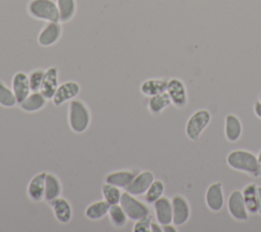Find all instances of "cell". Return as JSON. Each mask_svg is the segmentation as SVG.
I'll list each match as a JSON object with an SVG mask.
<instances>
[{
    "label": "cell",
    "instance_id": "1",
    "mask_svg": "<svg viewBox=\"0 0 261 232\" xmlns=\"http://www.w3.org/2000/svg\"><path fill=\"white\" fill-rule=\"evenodd\" d=\"M227 166L238 172L256 177L258 164L257 155L246 149L231 150L226 156Z\"/></svg>",
    "mask_w": 261,
    "mask_h": 232
},
{
    "label": "cell",
    "instance_id": "2",
    "mask_svg": "<svg viewBox=\"0 0 261 232\" xmlns=\"http://www.w3.org/2000/svg\"><path fill=\"white\" fill-rule=\"evenodd\" d=\"M91 113L86 103L80 99H72L68 103V125L77 134L84 133L90 126Z\"/></svg>",
    "mask_w": 261,
    "mask_h": 232
},
{
    "label": "cell",
    "instance_id": "3",
    "mask_svg": "<svg viewBox=\"0 0 261 232\" xmlns=\"http://www.w3.org/2000/svg\"><path fill=\"white\" fill-rule=\"evenodd\" d=\"M29 14L45 21H59V12L56 2L53 0H31L28 4Z\"/></svg>",
    "mask_w": 261,
    "mask_h": 232
},
{
    "label": "cell",
    "instance_id": "4",
    "mask_svg": "<svg viewBox=\"0 0 261 232\" xmlns=\"http://www.w3.org/2000/svg\"><path fill=\"white\" fill-rule=\"evenodd\" d=\"M211 112L201 108L194 111L186 124V135L192 141H197L211 121Z\"/></svg>",
    "mask_w": 261,
    "mask_h": 232
},
{
    "label": "cell",
    "instance_id": "5",
    "mask_svg": "<svg viewBox=\"0 0 261 232\" xmlns=\"http://www.w3.org/2000/svg\"><path fill=\"white\" fill-rule=\"evenodd\" d=\"M119 204L129 220L137 221L145 216L150 215V208L147 206V204L126 191L122 192Z\"/></svg>",
    "mask_w": 261,
    "mask_h": 232
},
{
    "label": "cell",
    "instance_id": "6",
    "mask_svg": "<svg viewBox=\"0 0 261 232\" xmlns=\"http://www.w3.org/2000/svg\"><path fill=\"white\" fill-rule=\"evenodd\" d=\"M227 212L230 217L237 221H247L249 213L247 211L243 192L241 190H233L227 198Z\"/></svg>",
    "mask_w": 261,
    "mask_h": 232
},
{
    "label": "cell",
    "instance_id": "7",
    "mask_svg": "<svg viewBox=\"0 0 261 232\" xmlns=\"http://www.w3.org/2000/svg\"><path fill=\"white\" fill-rule=\"evenodd\" d=\"M172 224L176 227L185 225L191 216V207L188 199L181 194H175L171 199Z\"/></svg>",
    "mask_w": 261,
    "mask_h": 232
},
{
    "label": "cell",
    "instance_id": "8",
    "mask_svg": "<svg viewBox=\"0 0 261 232\" xmlns=\"http://www.w3.org/2000/svg\"><path fill=\"white\" fill-rule=\"evenodd\" d=\"M167 94L170 97L171 104L177 108H182L188 103V91L185 83L178 78H172L167 81Z\"/></svg>",
    "mask_w": 261,
    "mask_h": 232
},
{
    "label": "cell",
    "instance_id": "9",
    "mask_svg": "<svg viewBox=\"0 0 261 232\" xmlns=\"http://www.w3.org/2000/svg\"><path fill=\"white\" fill-rule=\"evenodd\" d=\"M81 87L79 83L75 81H66L58 86L51 100L55 106H60L61 104L74 99L79 95Z\"/></svg>",
    "mask_w": 261,
    "mask_h": 232
},
{
    "label": "cell",
    "instance_id": "10",
    "mask_svg": "<svg viewBox=\"0 0 261 232\" xmlns=\"http://www.w3.org/2000/svg\"><path fill=\"white\" fill-rule=\"evenodd\" d=\"M154 174L151 171H143L137 174L130 183L124 188L126 192L139 196L146 193L151 183L154 181Z\"/></svg>",
    "mask_w": 261,
    "mask_h": 232
},
{
    "label": "cell",
    "instance_id": "11",
    "mask_svg": "<svg viewBox=\"0 0 261 232\" xmlns=\"http://www.w3.org/2000/svg\"><path fill=\"white\" fill-rule=\"evenodd\" d=\"M205 202L212 212H219L224 205V194L221 182L210 184L205 192Z\"/></svg>",
    "mask_w": 261,
    "mask_h": 232
},
{
    "label": "cell",
    "instance_id": "12",
    "mask_svg": "<svg viewBox=\"0 0 261 232\" xmlns=\"http://www.w3.org/2000/svg\"><path fill=\"white\" fill-rule=\"evenodd\" d=\"M61 33L60 21H48L38 35V43L43 47H49L60 39Z\"/></svg>",
    "mask_w": 261,
    "mask_h": 232
},
{
    "label": "cell",
    "instance_id": "13",
    "mask_svg": "<svg viewBox=\"0 0 261 232\" xmlns=\"http://www.w3.org/2000/svg\"><path fill=\"white\" fill-rule=\"evenodd\" d=\"M11 89L15 95L17 104L22 102L32 92L29 83V75L23 72L15 73L12 77Z\"/></svg>",
    "mask_w": 261,
    "mask_h": 232
},
{
    "label": "cell",
    "instance_id": "14",
    "mask_svg": "<svg viewBox=\"0 0 261 232\" xmlns=\"http://www.w3.org/2000/svg\"><path fill=\"white\" fill-rule=\"evenodd\" d=\"M46 175V172H40L36 174L28 184V195L35 202L44 200Z\"/></svg>",
    "mask_w": 261,
    "mask_h": 232
},
{
    "label": "cell",
    "instance_id": "15",
    "mask_svg": "<svg viewBox=\"0 0 261 232\" xmlns=\"http://www.w3.org/2000/svg\"><path fill=\"white\" fill-rule=\"evenodd\" d=\"M156 220L159 224L166 225L172 223V204L166 196H161L153 203Z\"/></svg>",
    "mask_w": 261,
    "mask_h": 232
},
{
    "label": "cell",
    "instance_id": "16",
    "mask_svg": "<svg viewBox=\"0 0 261 232\" xmlns=\"http://www.w3.org/2000/svg\"><path fill=\"white\" fill-rule=\"evenodd\" d=\"M58 86V69L55 66H51L45 71L40 92L50 100L53 98Z\"/></svg>",
    "mask_w": 261,
    "mask_h": 232
},
{
    "label": "cell",
    "instance_id": "17",
    "mask_svg": "<svg viewBox=\"0 0 261 232\" xmlns=\"http://www.w3.org/2000/svg\"><path fill=\"white\" fill-rule=\"evenodd\" d=\"M56 220L62 224H66L71 220L72 208L69 201L63 197H57L49 202Z\"/></svg>",
    "mask_w": 261,
    "mask_h": 232
},
{
    "label": "cell",
    "instance_id": "18",
    "mask_svg": "<svg viewBox=\"0 0 261 232\" xmlns=\"http://www.w3.org/2000/svg\"><path fill=\"white\" fill-rule=\"evenodd\" d=\"M243 133L241 120L233 113H228L224 120V135L227 141L237 142Z\"/></svg>",
    "mask_w": 261,
    "mask_h": 232
},
{
    "label": "cell",
    "instance_id": "19",
    "mask_svg": "<svg viewBox=\"0 0 261 232\" xmlns=\"http://www.w3.org/2000/svg\"><path fill=\"white\" fill-rule=\"evenodd\" d=\"M47 98L40 92H31L29 96L18 105L25 112H36L43 109L47 104Z\"/></svg>",
    "mask_w": 261,
    "mask_h": 232
},
{
    "label": "cell",
    "instance_id": "20",
    "mask_svg": "<svg viewBox=\"0 0 261 232\" xmlns=\"http://www.w3.org/2000/svg\"><path fill=\"white\" fill-rule=\"evenodd\" d=\"M167 81L164 79H148L140 86V91L143 95L152 97L157 94L166 92Z\"/></svg>",
    "mask_w": 261,
    "mask_h": 232
},
{
    "label": "cell",
    "instance_id": "21",
    "mask_svg": "<svg viewBox=\"0 0 261 232\" xmlns=\"http://www.w3.org/2000/svg\"><path fill=\"white\" fill-rule=\"evenodd\" d=\"M62 191L61 182L57 176L51 173H47L45 180V197L44 200L50 202L51 200L60 196Z\"/></svg>",
    "mask_w": 261,
    "mask_h": 232
},
{
    "label": "cell",
    "instance_id": "22",
    "mask_svg": "<svg viewBox=\"0 0 261 232\" xmlns=\"http://www.w3.org/2000/svg\"><path fill=\"white\" fill-rule=\"evenodd\" d=\"M137 174L133 171H128V170H122V171H116V172H112L109 173L106 177H105V182L115 185L119 188H125L130 181L134 179V177Z\"/></svg>",
    "mask_w": 261,
    "mask_h": 232
},
{
    "label": "cell",
    "instance_id": "23",
    "mask_svg": "<svg viewBox=\"0 0 261 232\" xmlns=\"http://www.w3.org/2000/svg\"><path fill=\"white\" fill-rule=\"evenodd\" d=\"M110 204L103 200H98L90 203L85 210V216L91 221H98L108 215Z\"/></svg>",
    "mask_w": 261,
    "mask_h": 232
},
{
    "label": "cell",
    "instance_id": "24",
    "mask_svg": "<svg viewBox=\"0 0 261 232\" xmlns=\"http://www.w3.org/2000/svg\"><path fill=\"white\" fill-rule=\"evenodd\" d=\"M245 204L249 214H258V200H257V185L255 183H250L244 187L242 190Z\"/></svg>",
    "mask_w": 261,
    "mask_h": 232
},
{
    "label": "cell",
    "instance_id": "25",
    "mask_svg": "<svg viewBox=\"0 0 261 232\" xmlns=\"http://www.w3.org/2000/svg\"><path fill=\"white\" fill-rule=\"evenodd\" d=\"M170 104H171V100L169 95L167 94V92H163L150 97L148 102V109L151 113L157 114L162 112Z\"/></svg>",
    "mask_w": 261,
    "mask_h": 232
},
{
    "label": "cell",
    "instance_id": "26",
    "mask_svg": "<svg viewBox=\"0 0 261 232\" xmlns=\"http://www.w3.org/2000/svg\"><path fill=\"white\" fill-rule=\"evenodd\" d=\"M56 4L59 12V21H69L73 17L76 10L75 0H57Z\"/></svg>",
    "mask_w": 261,
    "mask_h": 232
},
{
    "label": "cell",
    "instance_id": "27",
    "mask_svg": "<svg viewBox=\"0 0 261 232\" xmlns=\"http://www.w3.org/2000/svg\"><path fill=\"white\" fill-rule=\"evenodd\" d=\"M108 217H109V220L111 221L112 225L117 228H121V227L125 226V224L127 223V220H128L125 212L123 211V208L121 207V205L119 203L110 205L109 211H108Z\"/></svg>",
    "mask_w": 261,
    "mask_h": 232
},
{
    "label": "cell",
    "instance_id": "28",
    "mask_svg": "<svg viewBox=\"0 0 261 232\" xmlns=\"http://www.w3.org/2000/svg\"><path fill=\"white\" fill-rule=\"evenodd\" d=\"M164 193V183L159 179H154V181L149 186L148 190L144 194L145 201L147 203H154L157 199L163 196Z\"/></svg>",
    "mask_w": 261,
    "mask_h": 232
},
{
    "label": "cell",
    "instance_id": "29",
    "mask_svg": "<svg viewBox=\"0 0 261 232\" xmlns=\"http://www.w3.org/2000/svg\"><path fill=\"white\" fill-rule=\"evenodd\" d=\"M101 190H102V195H103L104 200L107 201L110 205L119 203L120 198H121V194H122L119 187L105 182L102 185Z\"/></svg>",
    "mask_w": 261,
    "mask_h": 232
},
{
    "label": "cell",
    "instance_id": "30",
    "mask_svg": "<svg viewBox=\"0 0 261 232\" xmlns=\"http://www.w3.org/2000/svg\"><path fill=\"white\" fill-rule=\"evenodd\" d=\"M17 104L12 89L8 88L4 83L0 82V105L4 107H13Z\"/></svg>",
    "mask_w": 261,
    "mask_h": 232
},
{
    "label": "cell",
    "instance_id": "31",
    "mask_svg": "<svg viewBox=\"0 0 261 232\" xmlns=\"http://www.w3.org/2000/svg\"><path fill=\"white\" fill-rule=\"evenodd\" d=\"M44 74H45V71H43L41 68L34 69L29 74V83H30L32 92L40 91V88H41V85L43 82V78H44Z\"/></svg>",
    "mask_w": 261,
    "mask_h": 232
},
{
    "label": "cell",
    "instance_id": "32",
    "mask_svg": "<svg viewBox=\"0 0 261 232\" xmlns=\"http://www.w3.org/2000/svg\"><path fill=\"white\" fill-rule=\"evenodd\" d=\"M151 215L145 216L137 221H135L134 224V228L133 231L134 232H149L150 231V227H151Z\"/></svg>",
    "mask_w": 261,
    "mask_h": 232
},
{
    "label": "cell",
    "instance_id": "33",
    "mask_svg": "<svg viewBox=\"0 0 261 232\" xmlns=\"http://www.w3.org/2000/svg\"><path fill=\"white\" fill-rule=\"evenodd\" d=\"M253 109H254V113L256 114V117L261 120V102L259 100L254 103Z\"/></svg>",
    "mask_w": 261,
    "mask_h": 232
},
{
    "label": "cell",
    "instance_id": "34",
    "mask_svg": "<svg viewBox=\"0 0 261 232\" xmlns=\"http://www.w3.org/2000/svg\"><path fill=\"white\" fill-rule=\"evenodd\" d=\"M150 231L152 232H162V225L158 222H151Z\"/></svg>",
    "mask_w": 261,
    "mask_h": 232
},
{
    "label": "cell",
    "instance_id": "35",
    "mask_svg": "<svg viewBox=\"0 0 261 232\" xmlns=\"http://www.w3.org/2000/svg\"><path fill=\"white\" fill-rule=\"evenodd\" d=\"M175 227L176 226L175 225H171V223L170 224H166V225L162 226V231H164V232H177V229Z\"/></svg>",
    "mask_w": 261,
    "mask_h": 232
},
{
    "label": "cell",
    "instance_id": "36",
    "mask_svg": "<svg viewBox=\"0 0 261 232\" xmlns=\"http://www.w3.org/2000/svg\"><path fill=\"white\" fill-rule=\"evenodd\" d=\"M257 200H258V214L261 216V186L257 185Z\"/></svg>",
    "mask_w": 261,
    "mask_h": 232
},
{
    "label": "cell",
    "instance_id": "37",
    "mask_svg": "<svg viewBox=\"0 0 261 232\" xmlns=\"http://www.w3.org/2000/svg\"><path fill=\"white\" fill-rule=\"evenodd\" d=\"M257 164H258V170L256 177H261V150L257 154Z\"/></svg>",
    "mask_w": 261,
    "mask_h": 232
},
{
    "label": "cell",
    "instance_id": "38",
    "mask_svg": "<svg viewBox=\"0 0 261 232\" xmlns=\"http://www.w3.org/2000/svg\"><path fill=\"white\" fill-rule=\"evenodd\" d=\"M258 100L261 102V92L259 93V95H258Z\"/></svg>",
    "mask_w": 261,
    "mask_h": 232
}]
</instances>
